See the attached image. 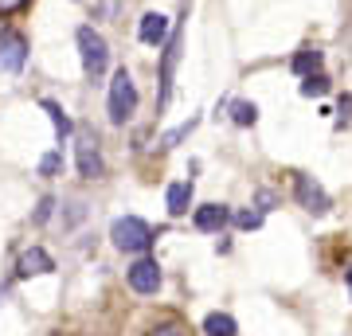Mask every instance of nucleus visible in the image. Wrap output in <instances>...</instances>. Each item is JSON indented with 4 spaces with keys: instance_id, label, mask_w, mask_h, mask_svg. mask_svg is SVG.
Returning a JSON list of instances; mask_svg holds the SVG:
<instances>
[{
    "instance_id": "18",
    "label": "nucleus",
    "mask_w": 352,
    "mask_h": 336,
    "mask_svg": "<svg viewBox=\"0 0 352 336\" xmlns=\"http://www.w3.org/2000/svg\"><path fill=\"white\" fill-rule=\"evenodd\" d=\"M235 227H243V231H258V227H263V212H239L235 215Z\"/></svg>"
},
{
    "instance_id": "13",
    "label": "nucleus",
    "mask_w": 352,
    "mask_h": 336,
    "mask_svg": "<svg viewBox=\"0 0 352 336\" xmlns=\"http://www.w3.org/2000/svg\"><path fill=\"white\" fill-rule=\"evenodd\" d=\"M204 333L208 336H239V324H235V317H227V313H208L204 317Z\"/></svg>"
},
{
    "instance_id": "8",
    "label": "nucleus",
    "mask_w": 352,
    "mask_h": 336,
    "mask_svg": "<svg viewBox=\"0 0 352 336\" xmlns=\"http://www.w3.org/2000/svg\"><path fill=\"white\" fill-rule=\"evenodd\" d=\"M180 43H184V32L176 27L173 36H168L164 63H161V102H168V90H173V75H176V63H180Z\"/></svg>"
},
{
    "instance_id": "11",
    "label": "nucleus",
    "mask_w": 352,
    "mask_h": 336,
    "mask_svg": "<svg viewBox=\"0 0 352 336\" xmlns=\"http://www.w3.org/2000/svg\"><path fill=\"white\" fill-rule=\"evenodd\" d=\"M192 223H196V231H223L231 223V212H227L223 203H204V208H196Z\"/></svg>"
},
{
    "instance_id": "9",
    "label": "nucleus",
    "mask_w": 352,
    "mask_h": 336,
    "mask_svg": "<svg viewBox=\"0 0 352 336\" xmlns=\"http://www.w3.org/2000/svg\"><path fill=\"white\" fill-rule=\"evenodd\" d=\"M55 270V262H51V254L43 247H32L20 254V262H16V274L20 278H36V274H51Z\"/></svg>"
},
{
    "instance_id": "20",
    "label": "nucleus",
    "mask_w": 352,
    "mask_h": 336,
    "mask_svg": "<svg viewBox=\"0 0 352 336\" xmlns=\"http://www.w3.org/2000/svg\"><path fill=\"white\" fill-rule=\"evenodd\" d=\"M192 129H196V117H192V122H184V125H180V129H173V133H168V137L161 141V149H173L176 141H184V137H188V133H192Z\"/></svg>"
},
{
    "instance_id": "6",
    "label": "nucleus",
    "mask_w": 352,
    "mask_h": 336,
    "mask_svg": "<svg viewBox=\"0 0 352 336\" xmlns=\"http://www.w3.org/2000/svg\"><path fill=\"white\" fill-rule=\"evenodd\" d=\"M28 59V43L20 32H4L0 36V75H16Z\"/></svg>"
},
{
    "instance_id": "28",
    "label": "nucleus",
    "mask_w": 352,
    "mask_h": 336,
    "mask_svg": "<svg viewBox=\"0 0 352 336\" xmlns=\"http://www.w3.org/2000/svg\"><path fill=\"white\" fill-rule=\"evenodd\" d=\"M51 336H63V333H51Z\"/></svg>"
},
{
    "instance_id": "5",
    "label": "nucleus",
    "mask_w": 352,
    "mask_h": 336,
    "mask_svg": "<svg viewBox=\"0 0 352 336\" xmlns=\"http://www.w3.org/2000/svg\"><path fill=\"white\" fill-rule=\"evenodd\" d=\"M294 196H298V203H302L309 215H325L329 208H333V199H329V192L321 184H317L314 176H298L294 180Z\"/></svg>"
},
{
    "instance_id": "10",
    "label": "nucleus",
    "mask_w": 352,
    "mask_h": 336,
    "mask_svg": "<svg viewBox=\"0 0 352 336\" xmlns=\"http://www.w3.org/2000/svg\"><path fill=\"white\" fill-rule=\"evenodd\" d=\"M138 36H141V43H149V47H161L164 39L173 36V32H168V16H161V12H145V16H141Z\"/></svg>"
},
{
    "instance_id": "23",
    "label": "nucleus",
    "mask_w": 352,
    "mask_h": 336,
    "mask_svg": "<svg viewBox=\"0 0 352 336\" xmlns=\"http://www.w3.org/2000/svg\"><path fill=\"white\" fill-rule=\"evenodd\" d=\"M28 0H0V16L4 12H16V8H24Z\"/></svg>"
},
{
    "instance_id": "26",
    "label": "nucleus",
    "mask_w": 352,
    "mask_h": 336,
    "mask_svg": "<svg viewBox=\"0 0 352 336\" xmlns=\"http://www.w3.org/2000/svg\"><path fill=\"white\" fill-rule=\"evenodd\" d=\"M344 282H349V293H352V270H349V278H344Z\"/></svg>"
},
{
    "instance_id": "15",
    "label": "nucleus",
    "mask_w": 352,
    "mask_h": 336,
    "mask_svg": "<svg viewBox=\"0 0 352 336\" xmlns=\"http://www.w3.org/2000/svg\"><path fill=\"white\" fill-rule=\"evenodd\" d=\"M289 67H294V75H302V78H305V75H317V71H321V51H314V47L298 51Z\"/></svg>"
},
{
    "instance_id": "27",
    "label": "nucleus",
    "mask_w": 352,
    "mask_h": 336,
    "mask_svg": "<svg viewBox=\"0 0 352 336\" xmlns=\"http://www.w3.org/2000/svg\"><path fill=\"white\" fill-rule=\"evenodd\" d=\"M4 32H8V27H4V20H0V36H4Z\"/></svg>"
},
{
    "instance_id": "12",
    "label": "nucleus",
    "mask_w": 352,
    "mask_h": 336,
    "mask_svg": "<svg viewBox=\"0 0 352 336\" xmlns=\"http://www.w3.org/2000/svg\"><path fill=\"white\" fill-rule=\"evenodd\" d=\"M164 203H168V215H188V208H192V184H188V180H176V184H168Z\"/></svg>"
},
{
    "instance_id": "7",
    "label": "nucleus",
    "mask_w": 352,
    "mask_h": 336,
    "mask_svg": "<svg viewBox=\"0 0 352 336\" xmlns=\"http://www.w3.org/2000/svg\"><path fill=\"white\" fill-rule=\"evenodd\" d=\"M129 286H133V293H157L161 289V266L153 258H138L129 266Z\"/></svg>"
},
{
    "instance_id": "21",
    "label": "nucleus",
    "mask_w": 352,
    "mask_h": 336,
    "mask_svg": "<svg viewBox=\"0 0 352 336\" xmlns=\"http://www.w3.org/2000/svg\"><path fill=\"white\" fill-rule=\"evenodd\" d=\"M149 336H188V333H184L180 324H157V328H153Z\"/></svg>"
},
{
    "instance_id": "19",
    "label": "nucleus",
    "mask_w": 352,
    "mask_h": 336,
    "mask_svg": "<svg viewBox=\"0 0 352 336\" xmlns=\"http://www.w3.org/2000/svg\"><path fill=\"white\" fill-rule=\"evenodd\" d=\"M63 168V153H47L43 161H39V176H55Z\"/></svg>"
},
{
    "instance_id": "22",
    "label": "nucleus",
    "mask_w": 352,
    "mask_h": 336,
    "mask_svg": "<svg viewBox=\"0 0 352 336\" xmlns=\"http://www.w3.org/2000/svg\"><path fill=\"white\" fill-rule=\"evenodd\" d=\"M51 208H55V199H51V196H43V199H39V208H36V223H43V219H47V215H51Z\"/></svg>"
},
{
    "instance_id": "1",
    "label": "nucleus",
    "mask_w": 352,
    "mask_h": 336,
    "mask_svg": "<svg viewBox=\"0 0 352 336\" xmlns=\"http://www.w3.org/2000/svg\"><path fill=\"white\" fill-rule=\"evenodd\" d=\"M110 238L118 250H126V254H145L153 247V227L138 215H122V219H113L110 227Z\"/></svg>"
},
{
    "instance_id": "14",
    "label": "nucleus",
    "mask_w": 352,
    "mask_h": 336,
    "mask_svg": "<svg viewBox=\"0 0 352 336\" xmlns=\"http://www.w3.org/2000/svg\"><path fill=\"white\" fill-rule=\"evenodd\" d=\"M39 106H43V113L51 117V125H55V133H59V141H63V137H71V129H75V125H71V117L63 113V106H59V102H51V98H43Z\"/></svg>"
},
{
    "instance_id": "25",
    "label": "nucleus",
    "mask_w": 352,
    "mask_h": 336,
    "mask_svg": "<svg viewBox=\"0 0 352 336\" xmlns=\"http://www.w3.org/2000/svg\"><path fill=\"white\" fill-rule=\"evenodd\" d=\"M352 117V98H340V122H349Z\"/></svg>"
},
{
    "instance_id": "24",
    "label": "nucleus",
    "mask_w": 352,
    "mask_h": 336,
    "mask_svg": "<svg viewBox=\"0 0 352 336\" xmlns=\"http://www.w3.org/2000/svg\"><path fill=\"white\" fill-rule=\"evenodd\" d=\"M258 203H263L258 212H270V208H274V196H270V192H258Z\"/></svg>"
},
{
    "instance_id": "4",
    "label": "nucleus",
    "mask_w": 352,
    "mask_h": 336,
    "mask_svg": "<svg viewBox=\"0 0 352 336\" xmlns=\"http://www.w3.org/2000/svg\"><path fill=\"white\" fill-rule=\"evenodd\" d=\"M75 161H78V176H82V180H98V176L106 172V164H102V149H98V141H94V133H78Z\"/></svg>"
},
{
    "instance_id": "17",
    "label": "nucleus",
    "mask_w": 352,
    "mask_h": 336,
    "mask_svg": "<svg viewBox=\"0 0 352 336\" xmlns=\"http://www.w3.org/2000/svg\"><path fill=\"white\" fill-rule=\"evenodd\" d=\"M325 90H329V78L321 75V71H317V75H305V82H302V94H305V98H321Z\"/></svg>"
},
{
    "instance_id": "3",
    "label": "nucleus",
    "mask_w": 352,
    "mask_h": 336,
    "mask_svg": "<svg viewBox=\"0 0 352 336\" xmlns=\"http://www.w3.org/2000/svg\"><path fill=\"white\" fill-rule=\"evenodd\" d=\"M78 55H82V67H87L90 78H102L106 71V63H110V47H106V39L94 32V27H78Z\"/></svg>"
},
{
    "instance_id": "2",
    "label": "nucleus",
    "mask_w": 352,
    "mask_h": 336,
    "mask_svg": "<svg viewBox=\"0 0 352 336\" xmlns=\"http://www.w3.org/2000/svg\"><path fill=\"white\" fill-rule=\"evenodd\" d=\"M133 110H138V87H133L129 71L122 67V71H113V78H110V122L126 125Z\"/></svg>"
},
{
    "instance_id": "16",
    "label": "nucleus",
    "mask_w": 352,
    "mask_h": 336,
    "mask_svg": "<svg viewBox=\"0 0 352 336\" xmlns=\"http://www.w3.org/2000/svg\"><path fill=\"white\" fill-rule=\"evenodd\" d=\"M231 117H235V125H254L258 122V106L254 102H235L231 106Z\"/></svg>"
}]
</instances>
